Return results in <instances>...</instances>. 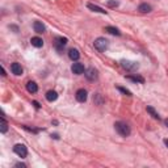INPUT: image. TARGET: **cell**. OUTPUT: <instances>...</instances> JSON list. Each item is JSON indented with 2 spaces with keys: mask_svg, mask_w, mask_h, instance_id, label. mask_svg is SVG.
Wrapping results in <instances>:
<instances>
[{
  "mask_svg": "<svg viewBox=\"0 0 168 168\" xmlns=\"http://www.w3.org/2000/svg\"><path fill=\"white\" fill-rule=\"evenodd\" d=\"M114 129H116V131H117L121 137H129L130 133H131L130 126L126 122H123V121H117V122H116L114 123Z\"/></svg>",
  "mask_w": 168,
  "mask_h": 168,
  "instance_id": "6da1fadb",
  "label": "cell"
},
{
  "mask_svg": "<svg viewBox=\"0 0 168 168\" xmlns=\"http://www.w3.org/2000/svg\"><path fill=\"white\" fill-rule=\"evenodd\" d=\"M93 46H95V49H96V50H99L100 53H102V51H105V50L108 49V46H109L108 40H105L104 37H99V38H96V40H95Z\"/></svg>",
  "mask_w": 168,
  "mask_h": 168,
  "instance_id": "7a4b0ae2",
  "label": "cell"
},
{
  "mask_svg": "<svg viewBox=\"0 0 168 168\" xmlns=\"http://www.w3.org/2000/svg\"><path fill=\"white\" fill-rule=\"evenodd\" d=\"M121 66L128 71H137L139 68V63L138 62H133V60H121Z\"/></svg>",
  "mask_w": 168,
  "mask_h": 168,
  "instance_id": "3957f363",
  "label": "cell"
},
{
  "mask_svg": "<svg viewBox=\"0 0 168 168\" xmlns=\"http://www.w3.org/2000/svg\"><path fill=\"white\" fill-rule=\"evenodd\" d=\"M13 151H15V154H17L20 158H26V155H28V149H26L25 145H21V143L15 145Z\"/></svg>",
  "mask_w": 168,
  "mask_h": 168,
  "instance_id": "277c9868",
  "label": "cell"
},
{
  "mask_svg": "<svg viewBox=\"0 0 168 168\" xmlns=\"http://www.w3.org/2000/svg\"><path fill=\"white\" fill-rule=\"evenodd\" d=\"M85 78H87V80H90V81H95V80H97V78H99V72H97V70L93 67H90V68H87L85 70Z\"/></svg>",
  "mask_w": 168,
  "mask_h": 168,
  "instance_id": "5b68a950",
  "label": "cell"
},
{
  "mask_svg": "<svg viewBox=\"0 0 168 168\" xmlns=\"http://www.w3.org/2000/svg\"><path fill=\"white\" fill-rule=\"evenodd\" d=\"M66 45H67V38H64V37H57V38L54 40V47H55L58 51H63Z\"/></svg>",
  "mask_w": 168,
  "mask_h": 168,
  "instance_id": "8992f818",
  "label": "cell"
},
{
  "mask_svg": "<svg viewBox=\"0 0 168 168\" xmlns=\"http://www.w3.org/2000/svg\"><path fill=\"white\" fill-rule=\"evenodd\" d=\"M71 71L75 74V75H81L85 72V68H84V64L83 63H79V62H76V63L72 64V67H71Z\"/></svg>",
  "mask_w": 168,
  "mask_h": 168,
  "instance_id": "52a82bcc",
  "label": "cell"
},
{
  "mask_svg": "<svg viewBox=\"0 0 168 168\" xmlns=\"http://www.w3.org/2000/svg\"><path fill=\"white\" fill-rule=\"evenodd\" d=\"M75 97H76V100L79 102H85L87 101V97H88V93H87V91L85 90H78L76 91V95H75Z\"/></svg>",
  "mask_w": 168,
  "mask_h": 168,
  "instance_id": "ba28073f",
  "label": "cell"
},
{
  "mask_svg": "<svg viewBox=\"0 0 168 168\" xmlns=\"http://www.w3.org/2000/svg\"><path fill=\"white\" fill-rule=\"evenodd\" d=\"M11 71L12 74H15L16 76H20V75H22V67L20 63H17V62H15V63L11 64Z\"/></svg>",
  "mask_w": 168,
  "mask_h": 168,
  "instance_id": "9c48e42d",
  "label": "cell"
},
{
  "mask_svg": "<svg viewBox=\"0 0 168 168\" xmlns=\"http://www.w3.org/2000/svg\"><path fill=\"white\" fill-rule=\"evenodd\" d=\"M33 29H34V32L36 33H38V34H41V33H43L46 30V28H45V25H43L41 21H34V24H33Z\"/></svg>",
  "mask_w": 168,
  "mask_h": 168,
  "instance_id": "30bf717a",
  "label": "cell"
},
{
  "mask_svg": "<svg viewBox=\"0 0 168 168\" xmlns=\"http://www.w3.org/2000/svg\"><path fill=\"white\" fill-rule=\"evenodd\" d=\"M138 11L140 13H150L152 11V7L150 4H147V3H142V4L138 7Z\"/></svg>",
  "mask_w": 168,
  "mask_h": 168,
  "instance_id": "8fae6325",
  "label": "cell"
},
{
  "mask_svg": "<svg viewBox=\"0 0 168 168\" xmlns=\"http://www.w3.org/2000/svg\"><path fill=\"white\" fill-rule=\"evenodd\" d=\"M126 79H128V80L134 81V83H140V84L145 83V79H143V76H139V75H128Z\"/></svg>",
  "mask_w": 168,
  "mask_h": 168,
  "instance_id": "7c38bea8",
  "label": "cell"
},
{
  "mask_svg": "<svg viewBox=\"0 0 168 168\" xmlns=\"http://www.w3.org/2000/svg\"><path fill=\"white\" fill-rule=\"evenodd\" d=\"M68 57H70L71 60H78L80 58V53H79L78 49H70L68 50Z\"/></svg>",
  "mask_w": 168,
  "mask_h": 168,
  "instance_id": "4fadbf2b",
  "label": "cell"
},
{
  "mask_svg": "<svg viewBox=\"0 0 168 168\" xmlns=\"http://www.w3.org/2000/svg\"><path fill=\"white\" fill-rule=\"evenodd\" d=\"M30 43H32V46L37 47V49L43 46V41H42V38H40V37H33V38L30 40Z\"/></svg>",
  "mask_w": 168,
  "mask_h": 168,
  "instance_id": "5bb4252c",
  "label": "cell"
},
{
  "mask_svg": "<svg viewBox=\"0 0 168 168\" xmlns=\"http://www.w3.org/2000/svg\"><path fill=\"white\" fill-rule=\"evenodd\" d=\"M87 7L91 9V11H93V12H99V13H102V15H107V11H105V9H102V8H100L99 5H95V4H92V3H88Z\"/></svg>",
  "mask_w": 168,
  "mask_h": 168,
  "instance_id": "9a60e30c",
  "label": "cell"
},
{
  "mask_svg": "<svg viewBox=\"0 0 168 168\" xmlns=\"http://www.w3.org/2000/svg\"><path fill=\"white\" fill-rule=\"evenodd\" d=\"M26 90H28V92H30V93H36V92L38 91V85L36 84V81H28Z\"/></svg>",
  "mask_w": 168,
  "mask_h": 168,
  "instance_id": "2e32d148",
  "label": "cell"
},
{
  "mask_svg": "<svg viewBox=\"0 0 168 168\" xmlns=\"http://www.w3.org/2000/svg\"><path fill=\"white\" fill-rule=\"evenodd\" d=\"M58 99V93L55 91H49L46 93V100L47 101H50V102H53V101H55Z\"/></svg>",
  "mask_w": 168,
  "mask_h": 168,
  "instance_id": "e0dca14e",
  "label": "cell"
},
{
  "mask_svg": "<svg viewBox=\"0 0 168 168\" xmlns=\"http://www.w3.org/2000/svg\"><path fill=\"white\" fill-rule=\"evenodd\" d=\"M105 32L111 33V34H113V36H121L119 30L117 28H114V26H107V28H105Z\"/></svg>",
  "mask_w": 168,
  "mask_h": 168,
  "instance_id": "ac0fdd59",
  "label": "cell"
},
{
  "mask_svg": "<svg viewBox=\"0 0 168 168\" xmlns=\"http://www.w3.org/2000/svg\"><path fill=\"white\" fill-rule=\"evenodd\" d=\"M8 130V122L4 119V117H1V123H0V131L1 133H7Z\"/></svg>",
  "mask_w": 168,
  "mask_h": 168,
  "instance_id": "d6986e66",
  "label": "cell"
},
{
  "mask_svg": "<svg viewBox=\"0 0 168 168\" xmlns=\"http://www.w3.org/2000/svg\"><path fill=\"white\" fill-rule=\"evenodd\" d=\"M147 112H149L150 114H151V116H152V117L155 118V119H160V116L158 114V112H156V111H155V109H154L152 107H147Z\"/></svg>",
  "mask_w": 168,
  "mask_h": 168,
  "instance_id": "ffe728a7",
  "label": "cell"
},
{
  "mask_svg": "<svg viewBox=\"0 0 168 168\" xmlns=\"http://www.w3.org/2000/svg\"><path fill=\"white\" fill-rule=\"evenodd\" d=\"M117 90H118L119 92H122L123 95H126V96H133L131 92H130L129 90H126V88H123V87H117Z\"/></svg>",
  "mask_w": 168,
  "mask_h": 168,
  "instance_id": "44dd1931",
  "label": "cell"
},
{
  "mask_svg": "<svg viewBox=\"0 0 168 168\" xmlns=\"http://www.w3.org/2000/svg\"><path fill=\"white\" fill-rule=\"evenodd\" d=\"M108 5L112 7V8H114V7H118V1H116V0H109Z\"/></svg>",
  "mask_w": 168,
  "mask_h": 168,
  "instance_id": "7402d4cb",
  "label": "cell"
},
{
  "mask_svg": "<svg viewBox=\"0 0 168 168\" xmlns=\"http://www.w3.org/2000/svg\"><path fill=\"white\" fill-rule=\"evenodd\" d=\"M33 104H34V107H36L37 109H40V104H38L37 101H33Z\"/></svg>",
  "mask_w": 168,
  "mask_h": 168,
  "instance_id": "603a6c76",
  "label": "cell"
},
{
  "mask_svg": "<svg viewBox=\"0 0 168 168\" xmlns=\"http://www.w3.org/2000/svg\"><path fill=\"white\" fill-rule=\"evenodd\" d=\"M16 167H21V168H25V164H21V163H17Z\"/></svg>",
  "mask_w": 168,
  "mask_h": 168,
  "instance_id": "cb8c5ba5",
  "label": "cell"
},
{
  "mask_svg": "<svg viewBox=\"0 0 168 168\" xmlns=\"http://www.w3.org/2000/svg\"><path fill=\"white\" fill-rule=\"evenodd\" d=\"M163 142H164V145H166V146L168 147V139H164V140H163Z\"/></svg>",
  "mask_w": 168,
  "mask_h": 168,
  "instance_id": "d4e9b609",
  "label": "cell"
},
{
  "mask_svg": "<svg viewBox=\"0 0 168 168\" xmlns=\"http://www.w3.org/2000/svg\"><path fill=\"white\" fill-rule=\"evenodd\" d=\"M164 122H166V125H167V128H168V118L166 119V121H164Z\"/></svg>",
  "mask_w": 168,
  "mask_h": 168,
  "instance_id": "484cf974",
  "label": "cell"
}]
</instances>
